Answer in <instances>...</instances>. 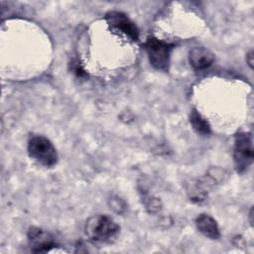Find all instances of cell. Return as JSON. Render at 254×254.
<instances>
[{
    "label": "cell",
    "instance_id": "obj_1",
    "mask_svg": "<svg viewBox=\"0 0 254 254\" xmlns=\"http://www.w3.org/2000/svg\"><path fill=\"white\" fill-rule=\"evenodd\" d=\"M85 234L94 243H111L118 233V224L109 216L97 214L87 219L85 223Z\"/></svg>",
    "mask_w": 254,
    "mask_h": 254
},
{
    "label": "cell",
    "instance_id": "obj_2",
    "mask_svg": "<svg viewBox=\"0 0 254 254\" xmlns=\"http://www.w3.org/2000/svg\"><path fill=\"white\" fill-rule=\"evenodd\" d=\"M29 156L39 164L53 167L58 162V154L52 142L41 135H33L28 142Z\"/></svg>",
    "mask_w": 254,
    "mask_h": 254
},
{
    "label": "cell",
    "instance_id": "obj_3",
    "mask_svg": "<svg viewBox=\"0 0 254 254\" xmlns=\"http://www.w3.org/2000/svg\"><path fill=\"white\" fill-rule=\"evenodd\" d=\"M174 45L160 41L156 38H150L145 43V50L147 52L150 64L158 70L167 71L170 64L171 52Z\"/></svg>",
    "mask_w": 254,
    "mask_h": 254
},
{
    "label": "cell",
    "instance_id": "obj_4",
    "mask_svg": "<svg viewBox=\"0 0 254 254\" xmlns=\"http://www.w3.org/2000/svg\"><path fill=\"white\" fill-rule=\"evenodd\" d=\"M250 133H238L234 140L233 158L236 171L244 173L253 161V143Z\"/></svg>",
    "mask_w": 254,
    "mask_h": 254
},
{
    "label": "cell",
    "instance_id": "obj_5",
    "mask_svg": "<svg viewBox=\"0 0 254 254\" xmlns=\"http://www.w3.org/2000/svg\"><path fill=\"white\" fill-rule=\"evenodd\" d=\"M108 25L117 32L125 35L132 41H137L139 38V31L135 24L130 19L120 12H109L106 15Z\"/></svg>",
    "mask_w": 254,
    "mask_h": 254
},
{
    "label": "cell",
    "instance_id": "obj_6",
    "mask_svg": "<svg viewBox=\"0 0 254 254\" xmlns=\"http://www.w3.org/2000/svg\"><path fill=\"white\" fill-rule=\"evenodd\" d=\"M28 239L31 251L35 253L51 252L52 248L56 246L52 235L39 228H31L28 233Z\"/></svg>",
    "mask_w": 254,
    "mask_h": 254
},
{
    "label": "cell",
    "instance_id": "obj_7",
    "mask_svg": "<svg viewBox=\"0 0 254 254\" xmlns=\"http://www.w3.org/2000/svg\"><path fill=\"white\" fill-rule=\"evenodd\" d=\"M190 63L196 70H202L209 67L213 61L214 55L204 47H195L190 52Z\"/></svg>",
    "mask_w": 254,
    "mask_h": 254
},
{
    "label": "cell",
    "instance_id": "obj_8",
    "mask_svg": "<svg viewBox=\"0 0 254 254\" xmlns=\"http://www.w3.org/2000/svg\"><path fill=\"white\" fill-rule=\"evenodd\" d=\"M195 224L199 232L210 239H217L220 236L216 221L207 214H200L195 219Z\"/></svg>",
    "mask_w": 254,
    "mask_h": 254
},
{
    "label": "cell",
    "instance_id": "obj_9",
    "mask_svg": "<svg viewBox=\"0 0 254 254\" xmlns=\"http://www.w3.org/2000/svg\"><path fill=\"white\" fill-rule=\"evenodd\" d=\"M190 121L196 133H199L201 135H207L210 133V126L208 122L195 109L191 111Z\"/></svg>",
    "mask_w": 254,
    "mask_h": 254
},
{
    "label": "cell",
    "instance_id": "obj_10",
    "mask_svg": "<svg viewBox=\"0 0 254 254\" xmlns=\"http://www.w3.org/2000/svg\"><path fill=\"white\" fill-rule=\"evenodd\" d=\"M248 57H249V61H248V63H249V64H250V65H252V61H251V58H252V53H250V54L248 55Z\"/></svg>",
    "mask_w": 254,
    "mask_h": 254
}]
</instances>
